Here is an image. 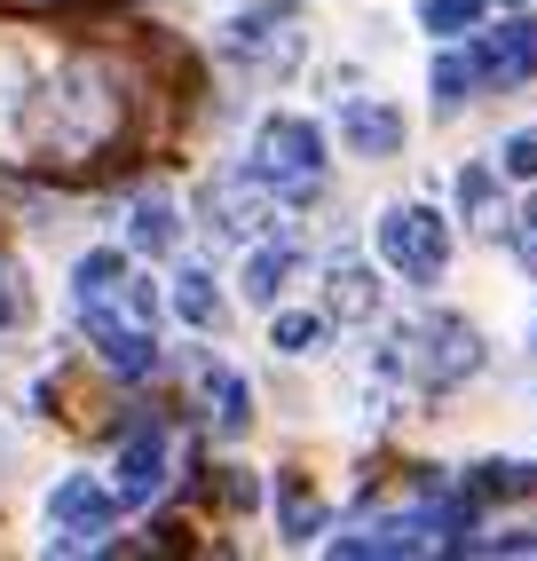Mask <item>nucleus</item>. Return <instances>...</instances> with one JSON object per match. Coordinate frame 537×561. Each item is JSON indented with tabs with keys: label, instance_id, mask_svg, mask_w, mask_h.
I'll return each instance as SVG.
<instances>
[{
	"label": "nucleus",
	"instance_id": "f257e3e1",
	"mask_svg": "<svg viewBox=\"0 0 537 561\" xmlns=\"http://www.w3.org/2000/svg\"><path fill=\"white\" fill-rule=\"evenodd\" d=\"M379 371L388 380H411V388H458V380H475L482 371V332L467 317H450V309H427V317H411L388 332V356H379Z\"/></svg>",
	"mask_w": 537,
	"mask_h": 561
},
{
	"label": "nucleus",
	"instance_id": "f03ea898",
	"mask_svg": "<svg viewBox=\"0 0 537 561\" xmlns=\"http://www.w3.org/2000/svg\"><path fill=\"white\" fill-rule=\"evenodd\" d=\"M372 245H379V270L403 277L411 293H435L443 270H450V221L435 206H388L379 230H372Z\"/></svg>",
	"mask_w": 537,
	"mask_h": 561
},
{
	"label": "nucleus",
	"instance_id": "7ed1b4c3",
	"mask_svg": "<svg viewBox=\"0 0 537 561\" xmlns=\"http://www.w3.org/2000/svg\"><path fill=\"white\" fill-rule=\"evenodd\" d=\"M324 159H332V142L317 119H300V111H268V119L253 127V167L277 182V198H317V182H324Z\"/></svg>",
	"mask_w": 537,
	"mask_h": 561
},
{
	"label": "nucleus",
	"instance_id": "20e7f679",
	"mask_svg": "<svg viewBox=\"0 0 537 561\" xmlns=\"http://www.w3.org/2000/svg\"><path fill=\"white\" fill-rule=\"evenodd\" d=\"M332 127H340V151H349V159H364V167H388V159H403V142H411L403 103H388V95H340Z\"/></svg>",
	"mask_w": 537,
	"mask_h": 561
},
{
	"label": "nucleus",
	"instance_id": "39448f33",
	"mask_svg": "<svg viewBox=\"0 0 537 561\" xmlns=\"http://www.w3.org/2000/svg\"><path fill=\"white\" fill-rule=\"evenodd\" d=\"M119 522V491H103V482L88 474H64L56 491H48V546L56 553H80V546H103V530Z\"/></svg>",
	"mask_w": 537,
	"mask_h": 561
},
{
	"label": "nucleus",
	"instance_id": "423d86ee",
	"mask_svg": "<svg viewBox=\"0 0 537 561\" xmlns=\"http://www.w3.org/2000/svg\"><path fill=\"white\" fill-rule=\"evenodd\" d=\"M167 467H174V451H167V427L159 420H135L127 427V443H119V506H150L167 491Z\"/></svg>",
	"mask_w": 537,
	"mask_h": 561
},
{
	"label": "nucleus",
	"instance_id": "0eeeda50",
	"mask_svg": "<svg viewBox=\"0 0 537 561\" xmlns=\"http://www.w3.org/2000/svg\"><path fill=\"white\" fill-rule=\"evenodd\" d=\"M475 64H482V88H522L529 71H537V16H514V24L475 32Z\"/></svg>",
	"mask_w": 537,
	"mask_h": 561
},
{
	"label": "nucleus",
	"instance_id": "6e6552de",
	"mask_svg": "<svg viewBox=\"0 0 537 561\" xmlns=\"http://www.w3.org/2000/svg\"><path fill=\"white\" fill-rule=\"evenodd\" d=\"M293 270H300V238L285 230V238H261L253 253H245V270H238V293L253 309H277L285 301V285H293Z\"/></svg>",
	"mask_w": 537,
	"mask_h": 561
},
{
	"label": "nucleus",
	"instance_id": "1a4fd4ad",
	"mask_svg": "<svg viewBox=\"0 0 537 561\" xmlns=\"http://www.w3.org/2000/svg\"><path fill=\"white\" fill-rule=\"evenodd\" d=\"M324 317H332V324L379 317V277L364 270V261H332V270H324Z\"/></svg>",
	"mask_w": 537,
	"mask_h": 561
},
{
	"label": "nucleus",
	"instance_id": "9d476101",
	"mask_svg": "<svg viewBox=\"0 0 537 561\" xmlns=\"http://www.w3.org/2000/svg\"><path fill=\"white\" fill-rule=\"evenodd\" d=\"M198 380H206V420H214L221 435H245V427H253V388H245V371L198 364Z\"/></svg>",
	"mask_w": 537,
	"mask_h": 561
},
{
	"label": "nucleus",
	"instance_id": "9b49d317",
	"mask_svg": "<svg viewBox=\"0 0 537 561\" xmlns=\"http://www.w3.org/2000/svg\"><path fill=\"white\" fill-rule=\"evenodd\" d=\"M427 80H435V103H443V111L475 103V95H482V64H475V41H467V48H458V41H443V56H435V71H427Z\"/></svg>",
	"mask_w": 537,
	"mask_h": 561
},
{
	"label": "nucleus",
	"instance_id": "f8f14e48",
	"mask_svg": "<svg viewBox=\"0 0 537 561\" xmlns=\"http://www.w3.org/2000/svg\"><path fill=\"white\" fill-rule=\"evenodd\" d=\"M127 285V253L119 245H95L71 261V301H111V293Z\"/></svg>",
	"mask_w": 537,
	"mask_h": 561
},
{
	"label": "nucleus",
	"instance_id": "ddd939ff",
	"mask_svg": "<svg viewBox=\"0 0 537 561\" xmlns=\"http://www.w3.org/2000/svg\"><path fill=\"white\" fill-rule=\"evenodd\" d=\"M174 238H182V214H174L167 198H135V214H127V245H135V253H174Z\"/></svg>",
	"mask_w": 537,
	"mask_h": 561
},
{
	"label": "nucleus",
	"instance_id": "4468645a",
	"mask_svg": "<svg viewBox=\"0 0 537 561\" xmlns=\"http://www.w3.org/2000/svg\"><path fill=\"white\" fill-rule=\"evenodd\" d=\"M490 16V0H419V32H435V41H475Z\"/></svg>",
	"mask_w": 537,
	"mask_h": 561
},
{
	"label": "nucleus",
	"instance_id": "2eb2a0df",
	"mask_svg": "<svg viewBox=\"0 0 537 561\" xmlns=\"http://www.w3.org/2000/svg\"><path fill=\"white\" fill-rule=\"evenodd\" d=\"M174 317H182L190 332H221V293H214L206 270H182V277H174Z\"/></svg>",
	"mask_w": 537,
	"mask_h": 561
},
{
	"label": "nucleus",
	"instance_id": "dca6fc26",
	"mask_svg": "<svg viewBox=\"0 0 537 561\" xmlns=\"http://www.w3.org/2000/svg\"><path fill=\"white\" fill-rule=\"evenodd\" d=\"M324 530V499H309L300 482H277V538L285 546H309Z\"/></svg>",
	"mask_w": 537,
	"mask_h": 561
},
{
	"label": "nucleus",
	"instance_id": "f3484780",
	"mask_svg": "<svg viewBox=\"0 0 537 561\" xmlns=\"http://www.w3.org/2000/svg\"><path fill=\"white\" fill-rule=\"evenodd\" d=\"M475 482H467V491L475 499H529L537 491V467L529 459H482V467H467Z\"/></svg>",
	"mask_w": 537,
	"mask_h": 561
},
{
	"label": "nucleus",
	"instance_id": "a211bd4d",
	"mask_svg": "<svg viewBox=\"0 0 537 561\" xmlns=\"http://www.w3.org/2000/svg\"><path fill=\"white\" fill-rule=\"evenodd\" d=\"M324 324H332V317L277 309V317H268V348H277V356H317V348H324Z\"/></svg>",
	"mask_w": 537,
	"mask_h": 561
},
{
	"label": "nucleus",
	"instance_id": "6ab92c4d",
	"mask_svg": "<svg viewBox=\"0 0 537 561\" xmlns=\"http://www.w3.org/2000/svg\"><path fill=\"white\" fill-rule=\"evenodd\" d=\"M450 191H458V214H467V221H490V214H498V174H490L482 159H467V167H458V182H450Z\"/></svg>",
	"mask_w": 537,
	"mask_h": 561
},
{
	"label": "nucleus",
	"instance_id": "aec40b11",
	"mask_svg": "<svg viewBox=\"0 0 537 561\" xmlns=\"http://www.w3.org/2000/svg\"><path fill=\"white\" fill-rule=\"evenodd\" d=\"M506 174H514V182H537V127L506 135Z\"/></svg>",
	"mask_w": 537,
	"mask_h": 561
},
{
	"label": "nucleus",
	"instance_id": "412c9836",
	"mask_svg": "<svg viewBox=\"0 0 537 561\" xmlns=\"http://www.w3.org/2000/svg\"><path fill=\"white\" fill-rule=\"evenodd\" d=\"M24 285H16V270H9V261H0V332H9V324H24Z\"/></svg>",
	"mask_w": 537,
	"mask_h": 561
},
{
	"label": "nucleus",
	"instance_id": "4be33fe9",
	"mask_svg": "<svg viewBox=\"0 0 537 561\" xmlns=\"http://www.w3.org/2000/svg\"><path fill=\"white\" fill-rule=\"evenodd\" d=\"M514 9H522V0H514ZM529 9H537V0H529Z\"/></svg>",
	"mask_w": 537,
	"mask_h": 561
},
{
	"label": "nucleus",
	"instance_id": "5701e85b",
	"mask_svg": "<svg viewBox=\"0 0 537 561\" xmlns=\"http://www.w3.org/2000/svg\"><path fill=\"white\" fill-rule=\"evenodd\" d=\"M529 356H537V348H529Z\"/></svg>",
	"mask_w": 537,
	"mask_h": 561
}]
</instances>
